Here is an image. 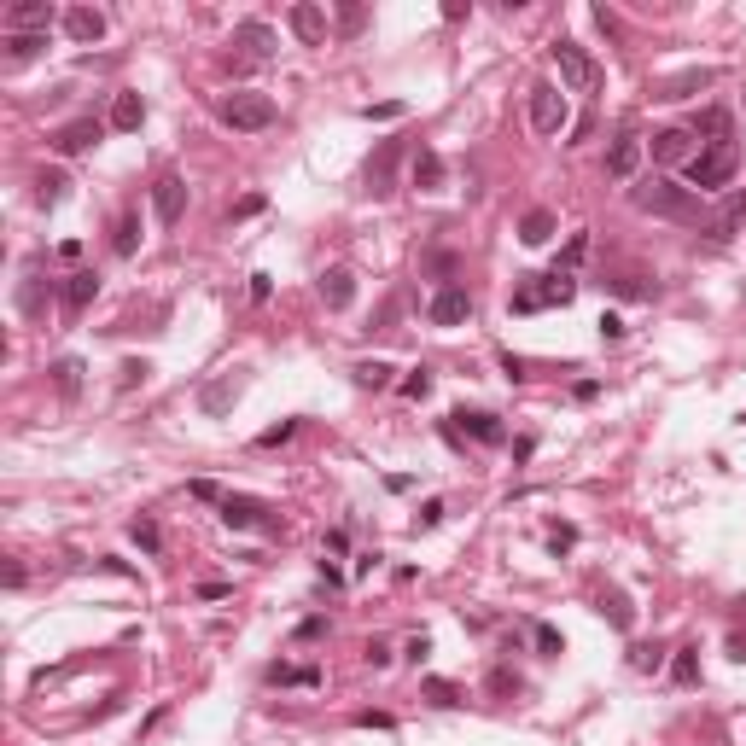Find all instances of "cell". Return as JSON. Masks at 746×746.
Returning a JSON list of instances; mask_svg holds the SVG:
<instances>
[{
    "instance_id": "obj_40",
    "label": "cell",
    "mask_w": 746,
    "mask_h": 746,
    "mask_svg": "<svg viewBox=\"0 0 746 746\" xmlns=\"http://www.w3.org/2000/svg\"><path fill=\"white\" fill-rule=\"evenodd\" d=\"M292 432H298V420H280V426H269V432L257 438V449H274V443H286Z\"/></svg>"
},
{
    "instance_id": "obj_15",
    "label": "cell",
    "mask_w": 746,
    "mask_h": 746,
    "mask_svg": "<svg viewBox=\"0 0 746 746\" xmlns=\"http://www.w3.org/2000/svg\"><path fill=\"white\" fill-rule=\"evenodd\" d=\"M65 30H70V41H100V35H105V12H100V6H70Z\"/></svg>"
},
{
    "instance_id": "obj_18",
    "label": "cell",
    "mask_w": 746,
    "mask_h": 746,
    "mask_svg": "<svg viewBox=\"0 0 746 746\" xmlns=\"http://www.w3.org/2000/svg\"><path fill=\"white\" fill-rule=\"evenodd\" d=\"M140 123H146V100H140V94H117V100H111V129L129 135V129H140Z\"/></svg>"
},
{
    "instance_id": "obj_46",
    "label": "cell",
    "mask_w": 746,
    "mask_h": 746,
    "mask_svg": "<svg viewBox=\"0 0 746 746\" xmlns=\"http://www.w3.org/2000/svg\"><path fill=\"white\" fill-rule=\"evenodd\" d=\"M537 647H543V653H560V630H548V624H537Z\"/></svg>"
},
{
    "instance_id": "obj_12",
    "label": "cell",
    "mask_w": 746,
    "mask_h": 746,
    "mask_svg": "<svg viewBox=\"0 0 746 746\" xmlns=\"http://www.w3.org/2000/svg\"><path fill=\"white\" fill-rule=\"evenodd\" d=\"M222 525H228V531H251V525L280 531L274 519H263V502H251V496H228V502H222Z\"/></svg>"
},
{
    "instance_id": "obj_22",
    "label": "cell",
    "mask_w": 746,
    "mask_h": 746,
    "mask_svg": "<svg viewBox=\"0 0 746 746\" xmlns=\"http://www.w3.org/2000/svg\"><path fill=\"white\" fill-rule=\"evenodd\" d=\"M653 158H659V164L688 158V129H659V135H653Z\"/></svg>"
},
{
    "instance_id": "obj_11",
    "label": "cell",
    "mask_w": 746,
    "mask_h": 746,
    "mask_svg": "<svg viewBox=\"0 0 746 746\" xmlns=\"http://www.w3.org/2000/svg\"><path fill=\"white\" fill-rule=\"evenodd\" d=\"M152 210H158V222L170 228V222H181V210H187V181L181 175H164L158 187H152Z\"/></svg>"
},
{
    "instance_id": "obj_24",
    "label": "cell",
    "mask_w": 746,
    "mask_h": 746,
    "mask_svg": "<svg viewBox=\"0 0 746 746\" xmlns=\"http://www.w3.org/2000/svg\"><path fill=\"white\" fill-rule=\"evenodd\" d=\"M519 239H525V245H548V239H554V216H548V210H531V216L519 222Z\"/></svg>"
},
{
    "instance_id": "obj_20",
    "label": "cell",
    "mask_w": 746,
    "mask_h": 746,
    "mask_svg": "<svg viewBox=\"0 0 746 746\" xmlns=\"http://www.w3.org/2000/svg\"><path fill=\"white\" fill-rule=\"evenodd\" d=\"M741 216H746V193H735V199L723 204L712 222H706V234H712V239H729L735 228H741Z\"/></svg>"
},
{
    "instance_id": "obj_35",
    "label": "cell",
    "mask_w": 746,
    "mask_h": 746,
    "mask_svg": "<svg viewBox=\"0 0 746 746\" xmlns=\"http://www.w3.org/2000/svg\"><path fill=\"white\" fill-rule=\"evenodd\" d=\"M362 24H368V6L344 0V6H339V30H344V35H362Z\"/></svg>"
},
{
    "instance_id": "obj_41",
    "label": "cell",
    "mask_w": 746,
    "mask_h": 746,
    "mask_svg": "<svg viewBox=\"0 0 746 746\" xmlns=\"http://www.w3.org/2000/svg\"><path fill=\"white\" fill-rule=\"evenodd\" d=\"M146 373H152L146 362H123V368H117V385H123V391H135V385L146 379Z\"/></svg>"
},
{
    "instance_id": "obj_23",
    "label": "cell",
    "mask_w": 746,
    "mask_h": 746,
    "mask_svg": "<svg viewBox=\"0 0 746 746\" xmlns=\"http://www.w3.org/2000/svg\"><path fill=\"white\" fill-rule=\"evenodd\" d=\"M694 135H712V146H723V140H729V111H723V105L700 111V117H694Z\"/></svg>"
},
{
    "instance_id": "obj_45",
    "label": "cell",
    "mask_w": 746,
    "mask_h": 746,
    "mask_svg": "<svg viewBox=\"0 0 746 746\" xmlns=\"http://www.w3.org/2000/svg\"><path fill=\"white\" fill-rule=\"evenodd\" d=\"M601 339H607V344L624 339V321H618V315H601Z\"/></svg>"
},
{
    "instance_id": "obj_5",
    "label": "cell",
    "mask_w": 746,
    "mask_h": 746,
    "mask_svg": "<svg viewBox=\"0 0 746 746\" xmlns=\"http://www.w3.org/2000/svg\"><path fill=\"white\" fill-rule=\"evenodd\" d=\"M531 129H537V135H560V129H566V94H560L554 82H537V88H531Z\"/></svg>"
},
{
    "instance_id": "obj_43",
    "label": "cell",
    "mask_w": 746,
    "mask_h": 746,
    "mask_svg": "<svg viewBox=\"0 0 746 746\" xmlns=\"http://www.w3.org/2000/svg\"><path fill=\"white\" fill-rule=\"evenodd\" d=\"M187 490H193V496H199V502H228V496H222V490H216V484H210V478H193V484H187Z\"/></svg>"
},
{
    "instance_id": "obj_9",
    "label": "cell",
    "mask_w": 746,
    "mask_h": 746,
    "mask_svg": "<svg viewBox=\"0 0 746 746\" xmlns=\"http://www.w3.org/2000/svg\"><path fill=\"white\" fill-rule=\"evenodd\" d=\"M438 327H461L467 315H473V298H467V286H443L438 298H432V309H426Z\"/></svg>"
},
{
    "instance_id": "obj_50",
    "label": "cell",
    "mask_w": 746,
    "mask_h": 746,
    "mask_svg": "<svg viewBox=\"0 0 746 746\" xmlns=\"http://www.w3.org/2000/svg\"><path fill=\"white\" fill-rule=\"evenodd\" d=\"M356 723H362V729H391V717H385V712H362Z\"/></svg>"
},
{
    "instance_id": "obj_26",
    "label": "cell",
    "mask_w": 746,
    "mask_h": 746,
    "mask_svg": "<svg viewBox=\"0 0 746 746\" xmlns=\"http://www.w3.org/2000/svg\"><path fill=\"white\" fill-rule=\"evenodd\" d=\"M455 420H461L478 443H502V420H496V414H455Z\"/></svg>"
},
{
    "instance_id": "obj_10",
    "label": "cell",
    "mask_w": 746,
    "mask_h": 746,
    "mask_svg": "<svg viewBox=\"0 0 746 746\" xmlns=\"http://www.w3.org/2000/svg\"><path fill=\"white\" fill-rule=\"evenodd\" d=\"M636 170H642V135H618L607 146V175L612 181H630Z\"/></svg>"
},
{
    "instance_id": "obj_27",
    "label": "cell",
    "mask_w": 746,
    "mask_h": 746,
    "mask_svg": "<svg viewBox=\"0 0 746 746\" xmlns=\"http://www.w3.org/2000/svg\"><path fill=\"white\" fill-rule=\"evenodd\" d=\"M135 245H140V216H123L117 234H111V251H117V257H135Z\"/></svg>"
},
{
    "instance_id": "obj_33",
    "label": "cell",
    "mask_w": 746,
    "mask_h": 746,
    "mask_svg": "<svg viewBox=\"0 0 746 746\" xmlns=\"http://www.w3.org/2000/svg\"><path fill=\"white\" fill-rule=\"evenodd\" d=\"M269 677L274 682H298V688H315V682H321V671H315V665H274Z\"/></svg>"
},
{
    "instance_id": "obj_38",
    "label": "cell",
    "mask_w": 746,
    "mask_h": 746,
    "mask_svg": "<svg viewBox=\"0 0 746 746\" xmlns=\"http://www.w3.org/2000/svg\"><path fill=\"white\" fill-rule=\"evenodd\" d=\"M426 694H432L438 706H461V688H455V682H443V677H432V682H426Z\"/></svg>"
},
{
    "instance_id": "obj_48",
    "label": "cell",
    "mask_w": 746,
    "mask_h": 746,
    "mask_svg": "<svg viewBox=\"0 0 746 746\" xmlns=\"http://www.w3.org/2000/svg\"><path fill=\"white\" fill-rule=\"evenodd\" d=\"M257 210H263V193H245V199L234 204V216H257Z\"/></svg>"
},
{
    "instance_id": "obj_8",
    "label": "cell",
    "mask_w": 746,
    "mask_h": 746,
    "mask_svg": "<svg viewBox=\"0 0 746 746\" xmlns=\"http://www.w3.org/2000/svg\"><path fill=\"white\" fill-rule=\"evenodd\" d=\"M100 123L94 117H76V123H65V129H53V152H65V158H76V152H88V146H100Z\"/></svg>"
},
{
    "instance_id": "obj_37",
    "label": "cell",
    "mask_w": 746,
    "mask_h": 746,
    "mask_svg": "<svg viewBox=\"0 0 746 746\" xmlns=\"http://www.w3.org/2000/svg\"><path fill=\"white\" fill-rule=\"evenodd\" d=\"M671 677H677V682H694V677H700V659H694V647H682L677 659H671Z\"/></svg>"
},
{
    "instance_id": "obj_28",
    "label": "cell",
    "mask_w": 746,
    "mask_h": 746,
    "mask_svg": "<svg viewBox=\"0 0 746 746\" xmlns=\"http://www.w3.org/2000/svg\"><path fill=\"white\" fill-rule=\"evenodd\" d=\"M601 612H607L618 630H630V624H636V607H630V595H618V589H612V595H601Z\"/></svg>"
},
{
    "instance_id": "obj_1",
    "label": "cell",
    "mask_w": 746,
    "mask_h": 746,
    "mask_svg": "<svg viewBox=\"0 0 746 746\" xmlns=\"http://www.w3.org/2000/svg\"><path fill=\"white\" fill-rule=\"evenodd\" d=\"M735 164H741V152H735L729 140H723V146H706V152H694V158H688V181H694L700 193H717V187H729Z\"/></svg>"
},
{
    "instance_id": "obj_47",
    "label": "cell",
    "mask_w": 746,
    "mask_h": 746,
    "mask_svg": "<svg viewBox=\"0 0 746 746\" xmlns=\"http://www.w3.org/2000/svg\"><path fill=\"white\" fill-rule=\"evenodd\" d=\"M362 117H379V123H385V117H403V105H397V100H385V105H368Z\"/></svg>"
},
{
    "instance_id": "obj_39",
    "label": "cell",
    "mask_w": 746,
    "mask_h": 746,
    "mask_svg": "<svg viewBox=\"0 0 746 746\" xmlns=\"http://www.w3.org/2000/svg\"><path fill=\"white\" fill-rule=\"evenodd\" d=\"M630 665H636V671H659V647L636 642V647H630Z\"/></svg>"
},
{
    "instance_id": "obj_25",
    "label": "cell",
    "mask_w": 746,
    "mask_h": 746,
    "mask_svg": "<svg viewBox=\"0 0 746 746\" xmlns=\"http://www.w3.org/2000/svg\"><path fill=\"white\" fill-rule=\"evenodd\" d=\"M239 397V379L228 373V379H216V385H204V414H222V408Z\"/></svg>"
},
{
    "instance_id": "obj_14",
    "label": "cell",
    "mask_w": 746,
    "mask_h": 746,
    "mask_svg": "<svg viewBox=\"0 0 746 746\" xmlns=\"http://www.w3.org/2000/svg\"><path fill=\"white\" fill-rule=\"evenodd\" d=\"M286 24H292V35H298V41H309V47H315V41H327V12H321V6H309V0H298V6L286 12Z\"/></svg>"
},
{
    "instance_id": "obj_44",
    "label": "cell",
    "mask_w": 746,
    "mask_h": 746,
    "mask_svg": "<svg viewBox=\"0 0 746 746\" xmlns=\"http://www.w3.org/2000/svg\"><path fill=\"white\" fill-rule=\"evenodd\" d=\"M315 636H327V618H304L298 624V642H315Z\"/></svg>"
},
{
    "instance_id": "obj_49",
    "label": "cell",
    "mask_w": 746,
    "mask_h": 746,
    "mask_svg": "<svg viewBox=\"0 0 746 746\" xmlns=\"http://www.w3.org/2000/svg\"><path fill=\"white\" fill-rule=\"evenodd\" d=\"M368 665H391V647H385V642H368Z\"/></svg>"
},
{
    "instance_id": "obj_16",
    "label": "cell",
    "mask_w": 746,
    "mask_h": 746,
    "mask_svg": "<svg viewBox=\"0 0 746 746\" xmlns=\"http://www.w3.org/2000/svg\"><path fill=\"white\" fill-rule=\"evenodd\" d=\"M321 298H327V309H350V304H356V274H350V269H327V274H321Z\"/></svg>"
},
{
    "instance_id": "obj_17",
    "label": "cell",
    "mask_w": 746,
    "mask_h": 746,
    "mask_svg": "<svg viewBox=\"0 0 746 746\" xmlns=\"http://www.w3.org/2000/svg\"><path fill=\"white\" fill-rule=\"evenodd\" d=\"M94 292H100V274H94V269L65 274V309H88V304H94Z\"/></svg>"
},
{
    "instance_id": "obj_19",
    "label": "cell",
    "mask_w": 746,
    "mask_h": 746,
    "mask_svg": "<svg viewBox=\"0 0 746 746\" xmlns=\"http://www.w3.org/2000/svg\"><path fill=\"white\" fill-rule=\"evenodd\" d=\"M234 47H245L251 59H263V53L274 47V30H269V24H257V18H245V24L234 30Z\"/></svg>"
},
{
    "instance_id": "obj_30",
    "label": "cell",
    "mask_w": 746,
    "mask_h": 746,
    "mask_svg": "<svg viewBox=\"0 0 746 746\" xmlns=\"http://www.w3.org/2000/svg\"><path fill=\"white\" fill-rule=\"evenodd\" d=\"M391 362H356V385H368V391H385L391 385Z\"/></svg>"
},
{
    "instance_id": "obj_13",
    "label": "cell",
    "mask_w": 746,
    "mask_h": 746,
    "mask_svg": "<svg viewBox=\"0 0 746 746\" xmlns=\"http://www.w3.org/2000/svg\"><path fill=\"white\" fill-rule=\"evenodd\" d=\"M397 158H403V140H385L368 158V193H391V175H397Z\"/></svg>"
},
{
    "instance_id": "obj_31",
    "label": "cell",
    "mask_w": 746,
    "mask_h": 746,
    "mask_svg": "<svg viewBox=\"0 0 746 746\" xmlns=\"http://www.w3.org/2000/svg\"><path fill=\"white\" fill-rule=\"evenodd\" d=\"M53 385H59L65 397H76V391H82V362H76V356H65V362L53 368Z\"/></svg>"
},
{
    "instance_id": "obj_42",
    "label": "cell",
    "mask_w": 746,
    "mask_h": 746,
    "mask_svg": "<svg viewBox=\"0 0 746 746\" xmlns=\"http://www.w3.org/2000/svg\"><path fill=\"white\" fill-rule=\"evenodd\" d=\"M426 391H432V373H426V368H414V373L403 379V397H426Z\"/></svg>"
},
{
    "instance_id": "obj_29",
    "label": "cell",
    "mask_w": 746,
    "mask_h": 746,
    "mask_svg": "<svg viewBox=\"0 0 746 746\" xmlns=\"http://www.w3.org/2000/svg\"><path fill=\"white\" fill-rule=\"evenodd\" d=\"M712 82V70H688V76H677V82H665V94L659 100H688L694 88H706Z\"/></svg>"
},
{
    "instance_id": "obj_21",
    "label": "cell",
    "mask_w": 746,
    "mask_h": 746,
    "mask_svg": "<svg viewBox=\"0 0 746 746\" xmlns=\"http://www.w3.org/2000/svg\"><path fill=\"white\" fill-rule=\"evenodd\" d=\"M414 187H420V193H438L443 187V158L438 152H414Z\"/></svg>"
},
{
    "instance_id": "obj_3",
    "label": "cell",
    "mask_w": 746,
    "mask_h": 746,
    "mask_svg": "<svg viewBox=\"0 0 746 746\" xmlns=\"http://www.w3.org/2000/svg\"><path fill=\"white\" fill-rule=\"evenodd\" d=\"M577 280L566 274H548V280H525L519 292H513V315H531V309H548V304H572Z\"/></svg>"
},
{
    "instance_id": "obj_2",
    "label": "cell",
    "mask_w": 746,
    "mask_h": 746,
    "mask_svg": "<svg viewBox=\"0 0 746 746\" xmlns=\"http://www.w3.org/2000/svg\"><path fill=\"white\" fill-rule=\"evenodd\" d=\"M222 123L239 129V135H257V129L274 123V100L269 94H228V100H222Z\"/></svg>"
},
{
    "instance_id": "obj_4",
    "label": "cell",
    "mask_w": 746,
    "mask_h": 746,
    "mask_svg": "<svg viewBox=\"0 0 746 746\" xmlns=\"http://www.w3.org/2000/svg\"><path fill=\"white\" fill-rule=\"evenodd\" d=\"M636 204L653 210V216H694V193L677 187V181H647V187H636Z\"/></svg>"
},
{
    "instance_id": "obj_6",
    "label": "cell",
    "mask_w": 746,
    "mask_h": 746,
    "mask_svg": "<svg viewBox=\"0 0 746 746\" xmlns=\"http://www.w3.org/2000/svg\"><path fill=\"white\" fill-rule=\"evenodd\" d=\"M554 65H560V76H566L572 88H595V82H601V65H595L577 41H554Z\"/></svg>"
},
{
    "instance_id": "obj_32",
    "label": "cell",
    "mask_w": 746,
    "mask_h": 746,
    "mask_svg": "<svg viewBox=\"0 0 746 746\" xmlns=\"http://www.w3.org/2000/svg\"><path fill=\"white\" fill-rule=\"evenodd\" d=\"M65 187H70L65 175H59V170H47V175H41V181H35V199H41V204H47V210H53V204L65 199Z\"/></svg>"
},
{
    "instance_id": "obj_7",
    "label": "cell",
    "mask_w": 746,
    "mask_h": 746,
    "mask_svg": "<svg viewBox=\"0 0 746 746\" xmlns=\"http://www.w3.org/2000/svg\"><path fill=\"white\" fill-rule=\"evenodd\" d=\"M53 24V6L47 0H18L12 12H6V35H47Z\"/></svg>"
},
{
    "instance_id": "obj_36",
    "label": "cell",
    "mask_w": 746,
    "mask_h": 746,
    "mask_svg": "<svg viewBox=\"0 0 746 746\" xmlns=\"http://www.w3.org/2000/svg\"><path fill=\"white\" fill-rule=\"evenodd\" d=\"M129 537H135L146 554H158V548H164V537H158V525H152V519H135V525H129Z\"/></svg>"
},
{
    "instance_id": "obj_34",
    "label": "cell",
    "mask_w": 746,
    "mask_h": 746,
    "mask_svg": "<svg viewBox=\"0 0 746 746\" xmlns=\"http://www.w3.org/2000/svg\"><path fill=\"white\" fill-rule=\"evenodd\" d=\"M47 47V35H6V59H30Z\"/></svg>"
}]
</instances>
